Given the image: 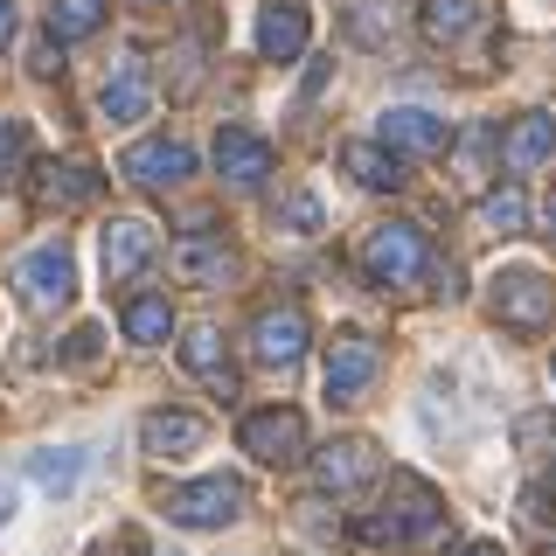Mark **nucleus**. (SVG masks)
<instances>
[{"label": "nucleus", "instance_id": "obj_1", "mask_svg": "<svg viewBox=\"0 0 556 556\" xmlns=\"http://www.w3.org/2000/svg\"><path fill=\"white\" fill-rule=\"evenodd\" d=\"M439 529H445V501L431 494V480L390 473L382 508L355 521V543H369V549H410V543H431Z\"/></svg>", "mask_w": 556, "mask_h": 556}, {"label": "nucleus", "instance_id": "obj_2", "mask_svg": "<svg viewBox=\"0 0 556 556\" xmlns=\"http://www.w3.org/2000/svg\"><path fill=\"white\" fill-rule=\"evenodd\" d=\"M362 271H369V286L382 292H410L431 278V243L417 223H376L369 237H362Z\"/></svg>", "mask_w": 556, "mask_h": 556}, {"label": "nucleus", "instance_id": "obj_3", "mask_svg": "<svg viewBox=\"0 0 556 556\" xmlns=\"http://www.w3.org/2000/svg\"><path fill=\"white\" fill-rule=\"evenodd\" d=\"M417 28H425L431 49L473 42V70L494 63V8H486V0H425V8H417Z\"/></svg>", "mask_w": 556, "mask_h": 556}, {"label": "nucleus", "instance_id": "obj_4", "mask_svg": "<svg viewBox=\"0 0 556 556\" xmlns=\"http://www.w3.org/2000/svg\"><path fill=\"white\" fill-rule=\"evenodd\" d=\"M161 515H167V521H181V529H223V521H237V515H243V480L208 473V480L167 486V494H161Z\"/></svg>", "mask_w": 556, "mask_h": 556}, {"label": "nucleus", "instance_id": "obj_5", "mask_svg": "<svg viewBox=\"0 0 556 556\" xmlns=\"http://www.w3.org/2000/svg\"><path fill=\"white\" fill-rule=\"evenodd\" d=\"M494 320L508 334H543L556 320V286L543 271H501L494 278Z\"/></svg>", "mask_w": 556, "mask_h": 556}, {"label": "nucleus", "instance_id": "obj_6", "mask_svg": "<svg viewBox=\"0 0 556 556\" xmlns=\"http://www.w3.org/2000/svg\"><path fill=\"white\" fill-rule=\"evenodd\" d=\"M14 292H22L28 313H56L77 300V265H70L63 243H42V251H28L22 265H14Z\"/></svg>", "mask_w": 556, "mask_h": 556}, {"label": "nucleus", "instance_id": "obj_7", "mask_svg": "<svg viewBox=\"0 0 556 556\" xmlns=\"http://www.w3.org/2000/svg\"><path fill=\"white\" fill-rule=\"evenodd\" d=\"M327 396L334 404H362L369 396V382L382 376V348L369 341V334H334L327 341Z\"/></svg>", "mask_w": 556, "mask_h": 556}, {"label": "nucleus", "instance_id": "obj_8", "mask_svg": "<svg viewBox=\"0 0 556 556\" xmlns=\"http://www.w3.org/2000/svg\"><path fill=\"white\" fill-rule=\"evenodd\" d=\"M376 147L396 153V161H404V153L431 161V153L452 147V126H445L439 112H425V104H390V112H382V126H376Z\"/></svg>", "mask_w": 556, "mask_h": 556}, {"label": "nucleus", "instance_id": "obj_9", "mask_svg": "<svg viewBox=\"0 0 556 556\" xmlns=\"http://www.w3.org/2000/svg\"><path fill=\"white\" fill-rule=\"evenodd\" d=\"M243 452L257 466H300L306 459V417L300 410H251L243 417Z\"/></svg>", "mask_w": 556, "mask_h": 556}, {"label": "nucleus", "instance_id": "obj_10", "mask_svg": "<svg viewBox=\"0 0 556 556\" xmlns=\"http://www.w3.org/2000/svg\"><path fill=\"white\" fill-rule=\"evenodd\" d=\"M126 181L147 188V195H167V188H181L188 174H195V153L181 147V139H139V147L126 153Z\"/></svg>", "mask_w": 556, "mask_h": 556}, {"label": "nucleus", "instance_id": "obj_11", "mask_svg": "<svg viewBox=\"0 0 556 556\" xmlns=\"http://www.w3.org/2000/svg\"><path fill=\"white\" fill-rule=\"evenodd\" d=\"M251 355L271 362V369H292V362L306 355V313L292 306V300L286 306H265L251 320Z\"/></svg>", "mask_w": 556, "mask_h": 556}, {"label": "nucleus", "instance_id": "obj_12", "mask_svg": "<svg viewBox=\"0 0 556 556\" xmlns=\"http://www.w3.org/2000/svg\"><path fill=\"white\" fill-rule=\"evenodd\" d=\"M306 42H313L306 0H271V8L257 14V56H265V63H292Z\"/></svg>", "mask_w": 556, "mask_h": 556}, {"label": "nucleus", "instance_id": "obj_13", "mask_svg": "<svg viewBox=\"0 0 556 556\" xmlns=\"http://www.w3.org/2000/svg\"><path fill=\"white\" fill-rule=\"evenodd\" d=\"M271 161H278L271 139H257V132H243V126H223L216 132V174L230 188H257L271 174Z\"/></svg>", "mask_w": 556, "mask_h": 556}, {"label": "nucleus", "instance_id": "obj_14", "mask_svg": "<svg viewBox=\"0 0 556 556\" xmlns=\"http://www.w3.org/2000/svg\"><path fill=\"white\" fill-rule=\"evenodd\" d=\"M153 251H161V243H153V223L118 216L112 230H104V278H112V286H132V278L153 265Z\"/></svg>", "mask_w": 556, "mask_h": 556}, {"label": "nucleus", "instance_id": "obj_15", "mask_svg": "<svg viewBox=\"0 0 556 556\" xmlns=\"http://www.w3.org/2000/svg\"><path fill=\"white\" fill-rule=\"evenodd\" d=\"M543 161H556V118L549 112H521L508 132H501V167L508 174H535Z\"/></svg>", "mask_w": 556, "mask_h": 556}, {"label": "nucleus", "instance_id": "obj_16", "mask_svg": "<svg viewBox=\"0 0 556 556\" xmlns=\"http://www.w3.org/2000/svg\"><path fill=\"white\" fill-rule=\"evenodd\" d=\"M167 265H174V278L181 286H223V278L237 271V251L223 237H181L167 251Z\"/></svg>", "mask_w": 556, "mask_h": 556}, {"label": "nucleus", "instance_id": "obj_17", "mask_svg": "<svg viewBox=\"0 0 556 556\" xmlns=\"http://www.w3.org/2000/svg\"><path fill=\"white\" fill-rule=\"evenodd\" d=\"M202 439H208V425L195 410H147L139 417V445H147L153 459H188Z\"/></svg>", "mask_w": 556, "mask_h": 556}, {"label": "nucleus", "instance_id": "obj_18", "mask_svg": "<svg viewBox=\"0 0 556 556\" xmlns=\"http://www.w3.org/2000/svg\"><path fill=\"white\" fill-rule=\"evenodd\" d=\"M98 104H104V118H112V126H132V118H147V104H153L147 63H139V56H118V70H112V77H104Z\"/></svg>", "mask_w": 556, "mask_h": 556}, {"label": "nucleus", "instance_id": "obj_19", "mask_svg": "<svg viewBox=\"0 0 556 556\" xmlns=\"http://www.w3.org/2000/svg\"><path fill=\"white\" fill-rule=\"evenodd\" d=\"M98 195V167L84 161H49V167H35V202H49V208H77V202H91Z\"/></svg>", "mask_w": 556, "mask_h": 556}, {"label": "nucleus", "instance_id": "obj_20", "mask_svg": "<svg viewBox=\"0 0 556 556\" xmlns=\"http://www.w3.org/2000/svg\"><path fill=\"white\" fill-rule=\"evenodd\" d=\"M376 480V445L369 439H334L320 452V486H334V494H348V486Z\"/></svg>", "mask_w": 556, "mask_h": 556}, {"label": "nucleus", "instance_id": "obj_21", "mask_svg": "<svg viewBox=\"0 0 556 556\" xmlns=\"http://www.w3.org/2000/svg\"><path fill=\"white\" fill-rule=\"evenodd\" d=\"M181 362H188V369H195V376L208 382V390L223 396V404H230V396H237V369H230V362H223V341L208 334V327H195V334L181 341Z\"/></svg>", "mask_w": 556, "mask_h": 556}, {"label": "nucleus", "instance_id": "obj_22", "mask_svg": "<svg viewBox=\"0 0 556 556\" xmlns=\"http://www.w3.org/2000/svg\"><path fill=\"white\" fill-rule=\"evenodd\" d=\"M348 42H362V49H390L396 42V0H348Z\"/></svg>", "mask_w": 556, "mask_h": 556}, {"label": "nucleus", "instance_id": "obj_23", "mask_svg": "<svg viewBox=\"0 0 556 556\" xmlns=\"http://www.w3.org/2000/svg\"><path fill=\"white\" fill-rule=\"evenodd\" d=\"M341 167L355 174L362 188H404V161H396V153H382L376 139H348V147H341Z\"/></svg>", "mask_w": 556, "mask_h": 556}, {"label": "nucleus", "instance_id": "obj_24", "mask_svg": "<svg viewBox=\"0 0 556 556\" xmlns=\"http://www.w3.org/2000/svg\"><path fill=\"white\" fill-rule=\"evenodd\" d=\"M42 28H49V42H84V35H98L104 28V0H49V14H42Z\"/></svg>", "mask_w": 556, "mask_h": 556}, {"label": "nucleus", "instance_id": "obj_25", "mask_svg": "<svg viewBox=\"0 0 556 556\" xmlns=\"http://www.w3.org/2000/svg\"><path fill=\"white\" fill-rule=\"evenodd\" d=\"M28 480L42 486V494H70V486L84 480V452H28Z\"/></svg>", "mask_w": 556, "mask_h": 556}, {"label": "nucleus", "instance_id": "obj_26", "mask_svg": "<svg viewBox=\"0 0 556 556\" xmlns=\"http://www.w3.org/2000/svg\"><path fill=\"white\" fill-rule=\"evenodd\" d=\"M126 334H132V341H147V348L174 334V313H167L161 292H132V300H126Z\"/></svg>", "mask_w": 556, "mask_h": 556}, {"label": "nucleus", "instance_id": "obj_27", "mask_svg": "<svg viewBox=\"0 0 556 556\" xmlns=\"http://www.w3.org/2000/svg\"><path fill=\"white\" fill-rule=\"evenodd\" d=\"M480 230H494V237L529 230V195H521V188H494V195L480 202Z\"/></svg>", "mask_w": 556, "mask_h": 556}, {"label": "nucleus", "instance_id": "obj_28", "mask_svg": "<svg viewBox=\"0 0 556 556\" xmlns=\"http://www.w3.org/2000/svg\"><path fill=\"white\" fill-rule=\"evenodd\" d=\"M515 445H521V452L556 445V410H521V417H515Z\"/></svg>", "mask_w": 556, "mask_h": 556}, {"label": "nucleus", "instance_id": "obj_29", "mask_svg": "<svg viewBox=\"0 0 556 556\" xmlns=\"http://www.w3.org/2000/svg\"><path fill=\"white\" fill-rule=\"evenodd\" d=\"M28 161V118H0V174Z\"/></svg>", "mask_w": 556, "mask_h": 556}, {"label": "nucleus", "instance_id": "obj_30", "mask_svg": "<svg viewBox=\"0 0 556 556\" xmlns=\"http://www.w3.org/2000/svg\"><path fill=\"white\" fill-rule=\"evenodd\" d=\"M521 521H529L535 535L556 529V494H549V486H529V494H521Z\"/></svg>", "mask_w": 556, "mask_h": 556}, {"label": "nucleus", "instance_id": "obj_31", "mask_svg": "<svg viewBox=\"0 0 556 556\" xmlns=\"http://www.w3.org/2000/svg\"><path fill=\"white\" fill-rule=\"evenodd\" d=\"M286 223H292L300 237H313V230H320V202H313V195H292V202H286Z\"/></svg>", "mask_w": 556, "mask_h": 556}, {"label": "nucleus", "instance_id": "obj_32", "mask_svg": "<svg viewBox=\"0 0 556 556\" xmlns=\"http://www.w3.org/2000/svg\"><path fill=\"white\" fill-rule=\"evenodd\" d=\"M28 70H35V77H56V70H63V49L42 35V42H35V63H28Z\"/></svg>", "mask_w": 556, "mask_h": 556}, {"label": "nucleus", "instance_id": "obj_33", "mask_svg": "<svg viewBox=\"0 0 556 556\" xmlns=\"http://www.w3.org/2000/svg\"><path fill=\"white\" fill-rule=\"evenodd\" d=\"M98 341H104L98 327H77V334H70V362H91V355H98Z\"/></svg>", "mask_w": 556, "mask_h": 556}, {"label": "nucleus", "instance_id": "obj_34", "mask_svg": "<svg viewBox=\"0 0 556 556\" xmlns=\"http://www.w3.org/2000/svg\"><path fill=\"white\" fill-rule=\"evenodd\" d=\"M14 42V0H0V49Z\"/></svg>", "mask_w": 556, "mask_h": 556}, {"label": "nucleus", "instance_id": "obj_35", "mask_svg": "<svg viewBox=\"0 0 556 556\" xmlns=\"http://www.w3.org/2000/svg\"><path fill=\"white\" fill-rule=\"evenodd\" d=\"M466 556H508V549H501V543H473V549H466Z\"/></svg>", "mask_w": 556, "mask_h": 556}, {"label": "nucleus", "instance_id": "obj_36", "mask_svg": "<svg viewBox=\"0 0 556 556\" xmlns=\"http://www.w3.org/2000/svg\"><path fill=\"white\" fill-rule=\"evenodd\" d=\"M14 515V494H8V486H0V521H8Z\"/></svg>", "mask_w": 556, "mask_h": 556}, {"label": "nucleus", "instance_id": "obj_37", "mask_svg": "<svg viewBox=\"0 0 556 556\" xmlns=\"http://www.w3.org/2000/svg\"><path fill=\"white\" fill-rule=\"evenodd\" d=\"M139 8H174V0H139Z\"/></svg>", "mask_w": 556, "mask_h": 556}]
</instances>
